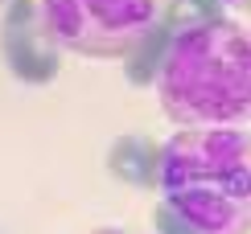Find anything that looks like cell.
<instances>
[{"mask_svg":"<svg viewBox=\"0 0 251 234\" xmlns=\"http://www.w3.org/2000/svg\"><path fill=\"white\" fill-rule=\"evenodd\" d=\"M223 13H226L223 0H169V4L161 8V25H169L173 33H181V29L202 25V21H214Z\"/></svg>","mask_w":251,"mask_h":234,"instance_id":"cell-7","label":"cell"},{"mask_svg":"<svg viewBox=\"0 0 251 234\" xmlns=\"http://www.w3.org/2000/svg\"><path fill=\"white\" fill-rule=\"evenodd\" d=\"M95 234H132V230H120V226H103V230H95Z\"/></svg>","mask_w":251,"mask_h":234,"instance_id":"cell-10","label":"cell"},{"mask_svg":"<svg viewBox=\"0 0 251 234\" xmlns=\"http://www.w3.org/2000/svg\"><path fill=\"white\" fill-rule=\"evenodd\" d=\"M4 4H8V0H0V8H4Z\"/></svg>","mask_w":251,"mask_h":234,"instance_id":"cell-11","label":"cell"},{"mask_svg":"<svg viewBox=\"0 0 251 234\" xmlns=\"http://www.w3.org/2000/svg\"><path fill=\"white\" fill-rule=\"evenodd\" d=\"M169 41H173V29L161 25V17H156V25H152L140 41H136L128 54H124V78H128L132 87H156Z\"/></svg>","mask_w":251,"mask_h":234,"instance_id":"cell-6","label":"cell"},{"mask_svg":"<svg viewBox=\"0 0 251 234\" xmlns=\"http://www.w3.org/2000/svg\"><path fill=\"white\" fill-rule=\"evenodd\" d=\"M226 8H235V13H251V0H223Z\"/></svg>","mask_w":251,"mask_h":234,"instance_id":"cell-9","label":"cell"},{"mask_svg":"<svg viewBox=\"0 0 251 234\" xmlns=\"http://www.w3.org/2000/svg\"><path fill=\"white\" fill-rule=\"evenodd\" d=\"M156 99L177 127H247L251 29L223 13L173 33L156 78Z\"/></svg>","mask_w":251,"mask_h":234,"instance_id":"cell-1","label":"cell"},{"mask_svg":"<svg viewBox=\"0 0 251 234\" xmlns=\"http://www.w3.org/2000/svg\"><path fill=\"white\" fill-rule=\"evenodd\" d=\"M152 234H194V230L185 226L165 201H156V210H152Z\"/></svg>","mask_w":251,"mask_h":234,"instance_id":"cell-8","label":"cell"},{"mask_svg":"<svg viewBox=\"0 0 251 234\" xmlns=\"http://www.w3.org/2000/svg\"><path fill=\"white\" fill-rule=\"evenodd\" d=\"M58 46L78 58H124L161 17V0H37Z\"/></svg>","mask_w":251,"mask_h":234,"instance_id":"cell-3","label":"cell"},{"mask_svg":"<svg viewBox=\"0 0 251 234\" xmlns=\"http://www.w3.org/2000/svg\"><path fill=\"white\" fill-rule=\"evenodd\" d=\"M62 54L66 49L46 25V13L37 0H8L0 8V58L17 82L50 87L62 74Z\"/></svg>","mask_w":251,"mask_h":234,"instance_id":"cell-4","label":"cell"},{"mask_svg":"<svg viewBox=\"0 0 251 234\" xmlns=\"http://www.w3.org/2000/svg\"><path fill=\"white\" fill-rule=\"evenodd\" d=\"M107 173L128 189H156L161 173V144H152L144 132H124L107 144Z\"/></svg>","mask_w":251,"mask_h":234,"instance_id":"cell-5","label":"cell"},{"mask_svg":"<svg viewBox=\"0 0 251 234\" xmlns=\"http://www.w3.org/2000/svg\"><path fill=\"white\" fill-rule=\"evenodd\" d=\"M156 193L194 234H251V132L177 127L161 144Z\"/></svg>","mask_w":251,"mask_h":234,"instance_id":"cell-2","label":"cell"}]
</instances>
